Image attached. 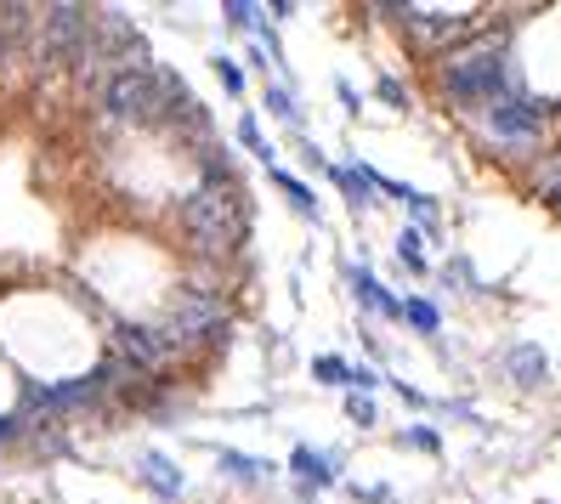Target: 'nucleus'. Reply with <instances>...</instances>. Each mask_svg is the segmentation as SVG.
Wrapping results in <instances>:
<instances>
[{"mask_svg":"<svg viewBox=\"0 0 561 504\" xmlns=\"http://www.w3.org/2000/svg\"><path fill=\"white\" fill-rule=\"evenodd\" d=\"M477 125L488 130L500 148H534L539 137H545V114L527 103V96H500V103H488L482 114H477Z\"/></svg>","mask_w":561,"mask_h":504,"instance_id":"4","label":"nucleus"},{"mask_svg":"<svg viewBox=\"0 0 561 504\" xmlns=\"http://www.w3.org/2000/svg\"><path fill=\"white\" fill-rule=\"evenodd\" d=\"M398 255H403V266H409V273H425V255H420V232H403V239H398Z\"/></svg>","mask_w":561,"mask_h":504,"instance_id":"18","label":"nucleus"},{"mask_svg":"<svg viewBox=\"0 0 561 504\" xmlns=\"http://www.w3.org/2000/svg\"><path fill=\"white\" fill-rule=\"evenodd\" d=\"M137 477H142V488H153L164 504H171V499H182V470H176L171 459H164V454H148Z\"/></svg>","mask_w":561,"mask_h":504,"instance_id":"7","label":"nucleus"},{"mask_svg":"<svg viewBox=\"0 0 561 504\" xmlns=\"http://www.w3.org/2000/svg\"><path fill=\"white\" fill-rule=\"evenodd\" d=\"M403 318L414 323V329H425V334H432L443 318H437V307H432V300H403Z\"/></svg>","mask_w":561,"mask_h":504,"instance_id":"15","label":"nucleus"},{"mask_svg":"<svg viewBox=\"0 0 561 504\" xmlns=\"http://www.w3.org/2000/svg\"><path fill=\"white\" fill-rule=\"evenodd\" d=\"M114 357L130 363L137 375H153V368H164L182 352L171 346V334H164L159 323H114Z\"/></svg>","mask_w":561,"mask_h":504,"instance_id":"5","label":"nucleus"},{"mask_svg":"<svg viewBox=\"0 0 561 504\" xmlns=\"http://www.w3.org/2000/svg\"><path fill=\"white\" fill-rule=\"evenodd\" d=\"M329 176L341 182V193L352 198V205H369V193L380 187V176H375V171H363V164H329Z\"/></svg>","mask_w":561,"mask_h":504,"instance_id":"11","label":"nucleus"},{"mask_svg":"<svg viewBox=\"0 0 561 504\" xmlns=\"http://www.w3.org/2000/svg\"><path fill=\"white\" fill-rule=\"evenodd\" d=\"M289 470H295L307 488H329V482H335V459L312 454V448H295V454H289Z\"/></svg>","mask_w":561,"mask_h":504,"instance_id":"9","label":"nucleus"},{"mask_svg":"<svg viewBox=\"0 0 561 504\" xmlns=\"http://www.w3.org/2000/svg\"><path fill=\"white\" fill-rule=\"evenodd\" d=\"M227 318H233V312H227V300H221L216 289L193 284V289H182V295L171 300V312H164L159 329L171 334L176 352H193L199 341H216V334H227Z\"/></svg>","mask_w":561,"mask_h":504,"instance_id":"3","label":"nucleus"},{"mask_svg":"<svg viewBox=\"0 0 561 504\" xmlns=\"http://www.w3.org/2000/svg\"><path fill=\"white\" fill-rule=\"evenodd\" d=\"M12 436H23V414H7V420H0V443H12Z\"/></svg>","mask_w":561,"mask_h":504,"instance_id":"21","label":"nucleus"},{"mask_svg":"<svg viewBox=\"0 0 561 504\" xmlns=\"http://www.w3.org/2000/svg\"><path fill=\"white\" fill-rule=\"evenodd\" d=\"M216 80L233 91V96H244V75H239V62H233V57H216Z\"/></svg>","mask_w":561,"mask_h":504,"instance_id":"19","label":"nucleus"},{"mask_svg":"<svg viewBox=\"0 0 561 504\" xmlns=\"http://www.w3.org/2000/svg\"><path fill=\"white\" fill-rule=\"evenodd\" d=\"M267 108H273L284 125H301V103H295V91H284V85H267Z\"/></svg>","mask_w":561,"mask_h":504,"instance_id":"13","label":"nucleus"},{"mask_svg":"<svg viewBox=\"0 0 561 504\" xmlns=\"http://www.w3.org/2000/svg\"><path fill=\"white\" fill-rule=\"evenodd\" d=\"M505 375H516L522 386H545L550 380V357L539 346H516V352H505Z\"/></svg>","mask_w":561,"mask_h":504,"instance_id":"8","label":"nucleus"},{"mask_svg":"<svg viewBox=\"0 0 561 504\" xmlns=\"http://www.w3.org/2000/svg\"><path fill=\"white\" fill-rule=\"evenodd\" d=\"M352 289H357L363 307H375V312H386V318H403V300H398V295H386V289L375 284V273H363V266H352Z\"/></svg>","mask_w":561,"mask_h":504,"instance_id":"10","label":"nucleus"},{"mask_svg":"<svg viewBox=\"0 0 561 504\" xmlns=\"http://www.w3.org/2000/svg\"><path fill=\"white\" fill-rule=\"evenodd\" d=\"M273 182L284 187V198H289V205H295V210H301L307 221H318V198H312V187H307V182H295L289 171H273Z\"/></svg>","mask_w":561,"mask_h":504,"instance_id":"12","label":"nucleus"},{"mask_svg":"<svg viewBox=\"0 0 561 504\" xmlns=\"http://www.w3.org/2000/svg\"><path fill=\"white\" fill-rule=\"evenodd\" d=\"M239 137H244V148H250V153H261V159H273V148H267V137H261V125H255L250 114L239 119Z\"/></svg>","mask_w":561,"mask_h":504,"instance_id":"17","label":"nucleus"},{"mask_svg":"<svg viewBox=\"0 0 561 504\" xmlns=\"http://www.w3.org/2000/svg\"><path fill=\"white\" fill-rule=\"evenodd\" d=\"M403 18H409V28H414L425 46H448L459 35H471V18L466 12H403Z\"/></svg>","mask_w":561,"mask_h":504,"instance_id":"6","label":"nucleus"},{"mask_svg":"<svg viewBox=\"0 0 561 504\" xmlns=\"http://www.w3.org/2000/svg\"><path fill=\"white\" fill-rule=\"evenodd\" d=\"M199 187H193L182 198V232L193 239V250H199L205 261H227V255H239V244L250 239V205H244V187L233 176V159H227V148L210 137L199 142Z\"/></svg>","mask_w":561,"mask_h":504,"instance_id":"1","label":"nucleus"},{"mask_svg":"<svg viewBox=\"0 0 561 504\" xmlns=\"http://www.w3.org/2000/svg\"><path fill=\"white\" fill-rule=\"evenodd\" d=\"M443 91L466 114H482L488 103H500L505 96V51L493 46V51H466V57L443 62Z\"/></svg>","mask_w":561,"mask_h":504,"instance_id":"2","label":"nucleus"},{"mask_svg":"<svg viewBox=\"0 0 561 504\" xmlns=\"http://www.w3.org/2000/svg\"><path fill=\"white\" fill-rule=\"evenodd\" d=\"M221 465L233 470V477H244V482H261V470H267V465L250 459V454H221Z\"/></svg>","mask_w":561,"mask_h":504,"instance_id":"16","label":"nucleus"},{"mask_svg":"<svg viewBox=\"0 0 561 504\" xmlns=\"http://www.w3.org/2000/svg\"><path fill=\"white\" fill-rule=\"evenodd\" d=\"M346 414H352L357 425H369V420H375V402H369V397H346Z\"/></svg>","mask_w":561,"mask_h":504,"instance_id":"20","label":"nucleus"},{"mask_svg":"<svg viewBox=\"0 0 561 504\" xmlns=\"http://www.w3.org/2000/svg\"><path fill=\"white\" fill-rule=\"evenodd\" d=\"M312 375L329 380V386H352V363H341V357H318V363H312Z\"/></svg>","mask_w":561,"mask_h":504,"instance_id":"14","label":"nucleus"}]
</instances>
